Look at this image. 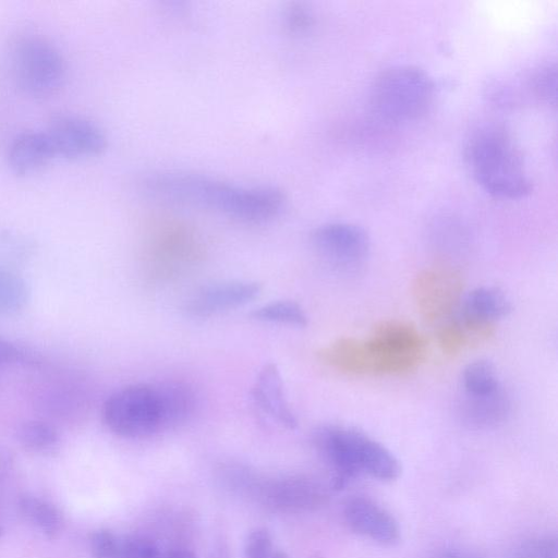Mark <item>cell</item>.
Segmentation results:
<instances>
[{
    "mask_svg": "<svg viewBox=\"0 0 558 558\" xmlns=\"http://www.w3.org/2000/svg\"><path fill=\"white\" fill-rule=\"evenodd\" d=\"M313 442L333 473L335 490L364 474L391 482L401 473L400 463L390 450L355 428L323 425L314 430Z\"/></svg>",
    "mask_w": 558,
    "mask_h": 558,
    "instance_id": "3",
    "label": "cell"
},
{
    "mask_svg": "<svg viewBox=\"0 0 558 558\" xmlns=\"http://www.w3.org/2000/svg\"><path fill=\"white\" fill-rule=\"evenodd\" d=\"M532 86L536 96L543 101L556 104V66L543 65L534 73Z\"/></svg>",
    "mask_w": 558,
    "mask_h": 558,
    "instance_id": "28",
    "label": "cell"
},
{
    "mask_svg": "<svg viewBox=\"0 0 558 558\" xmlns=\"http://www.w3.org/2000/svg\"><path fill=\"white\" fill-rule=\"evenodd\" d=\"M252 317L266 323L284 324L303 327L307 324V316L303 308L293 301H276L254 310Z\"/></svg>",
    "mask_w": 558,
    "mask_h": 558,
    "instance_id": "22",
    "label": "cell"
},
{
    "mask_svg": "<svg viewBox=\"0 0 558 558\" xmlns=\"http://www.w3.org/2000/svg\"><path fill=\"white\" fill-rule=\"evenodd\" d=\"M510 311L511 303L500 289L482 287L465 296L458 317L475 329L494 332V323Z\"/></svg>",
    "mask_w": 558,
    "mask_h": 558,
    "instance_id": "15",
    "label": "cell"
},
{
    "mask_svg": "<svg viewBox=\"0 0 558 558\" xmlns=\"http://www.w3.org/2000/svg\"><path fill=\"white\" fill-rule=\"evenodd\" d=\"M244 558H288V556L275 548L271 535L266 529L257 527L246 537Z\"/></svg>",
    "mask_w": 558,
    "mask_h": 558,
    "instance_id": "24",
    "label": "cell"
},
{
    "mask_svg": "<svg viewBox=\"0 0 558 558\" xmlns=\"http://www.w3.org/2000/svg\"><path fill=\"white\" fill-rule=\"evenodd\" d=\"M12 61L15 81L29 96H51L64 83L65 61L61 52L44 38H21L14 46Z\"/></svg>",
    "mask_w": 558,
    "mask_h": 558,
    "instance_id": "8",
    "label": "cell"
},
{
    "mask_svg": "<svg viewBox=\"0 0 558 558\" xmlns=\"http://www.w3.org/2000/svg\"><path fill=\"white\" fill-rule=\"evenodd\" d=\"M343 519L354 533L384 546L400 542V527L393 515L373 499L354 496L343 506Z\"/></svg>",
    "mask_w": 558,
    "mask_h": 558,
    "instance_id": "11",
    "label": "cell"
},
{
    "mask_svg": "<svg viewBox=\"0 0 558 558\" xmlns=\"http://www.w3.org/2000/svg\"><path fill=\"white\" fill-rule=\"evenodd\" d=\"M89 548L94 558H122L121 538L106 529L92 533Z\"/></svg>",
    "mask_w": 558,
    "mask_h": 558,
    "instance_id": "26",
    "label": "cell"
},
{
    "mask_svg": "<svg viewBox=\"0 0 558 558\" xmlns=\"http://www.w3.org/2000/svg\"><path fill=\"white\" fill-rule=\"evenodd\" d=\"M2 535H3V527H2V525L0 523V538L2 537Z\"/></svg>",
    "mask_w": 558,
    "mask_h": 558,
    "instance_id": "34",
    "label": "cell"
},
{
    "mask_svg": "<svg viewBox=\"0 0 558 558\" xmlns=\"http://www.w3.org/2000/svg\"><path fill=\"white\" fill-rule=\"evenodd\" d=\"M462 290L454 270H425L414 283L417 305L427 319H446L456 308Z\"/></svg>",
    "mask_w": 558,
    "mask_h": 558,
    "instance_id": "12",
    "label": "cell"
},
{
    "mask_svg": "<svg viewBox=\"0 0 558 558\" xmlns=\"http://www.w3.org/2000/svg\"><path fill=\"white\" fill-rule=\"evenodd\" d=\"M105 425L124 438H145L166 430L157 383L132 384L108 397L102 407Z\"/></svg>",
    "mask_w": 558,
    "mask_h": 558,
    "instance_id": "7",
    "label": "cell"
},
{
    "mask_svg": "<svg viewBox=\"0 0 558 558\" xmlns=\"http://www.w3.org/2000/svg\"><path fill=\"white\" fill-rule=\"evenodd\" d=\"M262 287L252 281H225L205 286L186 302L185 312L197 318L210 317L243 306L260 293Z\"/></svg>",
    "mask_w": 558,
    "mask_h": 558,
    "instance_id": "13",
    "label": "cell"
},
{
    "mask_svg": "<svg viewBox=\"0 0 558 558\" xmlns=\"http://www.w3.org/2000/svg\"><path fill=\"white\" fill-rule=\"evenodd\" d=\"M438 342L446 354H456L472 341L461 323L453 317L438 330Z\"/></svg>",
    "mask_w": 558,
    "mask_h": 558,
    "instance_id": "25",
    "label": "cell"
},
{
    "mask_svg": "<svg viewBox=\"0 0 558 558\" xmlns=\"http://www.w3.org/2000/svg\"><path fill=\"white\" fill-rule=\"evenodd\" d=\"M228 484L264 507L278 512H310L324 507L329 500L326 486L311 477L262 478L241 465L232 470Z\"/></svg>",
    "mask_w": 558,
    "mask_h": 558,
    "instance_id": "6",
    "label": "cell"
},
{
    "mask_svg": "<svg viewBox=\"0 0 558 558\" xmlns=\"http://www.w3.org/2000/svg\"><path fill=\"white\" fill-rule=\"evenodd\" d=\"M316 251L344 271H355L369 252V238L364 229L350 222H327L312 233Z\"/></svg>",
    "mask_w": 558,
    "mask_h": 558,
    "instance_id": "9",
    "label": "cell"
},
{
    "mask_svg": "<svg viewBox=\"0 0 558 558\" xmlns=\"http://www.w3.org/2000/svg\"><path fill=\"white\" fill-rule=\"evenodd\" d=\"M462 385L468 396L488 395L501 387L494 365L485 360L475 361L464 368Z\"/></svg>",
    "mask_w": 558,
    "mask_h": 558,
    "instance_id": "21",
    "label": "cell"
},
{
    "mask_svg": "<svg viewBox=\"0 0 558 558\" xmlns=\"http://www.w3.org/2000/svg\"><path fill=\"white\" fill-rule=\"evenodd\" d=\"M287 25L293 32H304L312 25V15L306 8L291 5L286 14Z\"/></svg>",
    "mask_w": 558,
    "mask_h": 558,
    "instance_id": "30",
    "label": "cell"
},
{
    "mask_svg": "<svg viewBox=\"0 0 558 558\" xmlns=\"http://www.w3.org/2000/svg\"><path fill=\"white\" fill-rule=\"evenodd\" d=\"M252 397L255 404L269 417L287 428L296 427L298 418L286 398L283 381L275 364H267L259 371L252 388Z\"/></svg>",
    "mask_w": 558,
    "mask_h": 558,
    "instance_id": "14",
    "label": "cell"
},
{
    "mask_svg": "<svg viewBox=\"0 0 558 558\" xmlns=\"http://www.w3.org/2000/svg\"><path fill=\"white\" fill-rule=\"evenodd\" d=\"M558 545L555 537L532 538L521 543L510 558H557Z\"/></svg>",
    "mask_w": 558,
    "mask_h": 558,
    "instance_id": "27",
    "label": "cell"
},
{
    "mask_svg": "<svg viewBox=\"0 0 558 558\" xmlns=\"http://www.w3.org/2000/svg\"><path fill=\"white\" fill-rule=\"evenodd\" d=\"M161 400L166 429L189 421L196 409V395L193 388L180 380L157 383Z\"/></svg>",
    "mask_w": 558,
    "mask_h": 558,
    "instance_id": "18",
    "label": "cell"
},
{
    "mask_svg": "<svg viewBox=\"0 0 558 558\" xmlns=\"http://www.w3.org/2000/svg\"><path fill=\"white\" fill-rule=\"evenodd\" d=\"M157 558H197L192 551L184 548L160 549Z\"/></svg>",
    "mask_w": 558,
    "mask_h": 558,
    "instance_id": "32",
    "label": "cell"
},
{
    "mask_svg": "<svg viewBox=\"0 0 558 558\" xmlns=\"http://www.w3.org/2000/svg\"><path fill=\"white\" fill-rule=\"evenodd\" d=\"M25 281L12 270L0 266V313L20 311L27 301Z\"/></svg>",
    "mask_w": 558,
    "mask_h": 558,
    "instance_id": "23",
    "label": "cell"
},
{
    "mask_svg": "<svg viewBox=\"0 0 558 558\" xmlns=\"http://www.w3.org/2000/svg\"><path fill=\"white\" fill-rule=\"evenodd\" d=\"M56 157L46 131H23L14 136L8 149L11 170L25 175L33 173Z\"/></svg>",
    "mask_w": 558,
    "mask_h": 558,
    "instance_id": "16",
    "label": "cell"
},
{
    "mask_svg": "<svg viewBox=\"0 0 558 558\" xmlns=\"http://www.w3.org/2000/svg\"><path fill=\"white\" fill-rule=\"evenodd\" d=\"M19 509L48 538L60 534L63 518L51 502L36 496L23 495L19 498Z\"/></svg>",
    "mask_w": 558,
    "mask_h": 558,
    "instance_id": "19",
    "label": "cell"
},
{
    "mask_svg": "<svg viewBox=\"0 0 558 558\" xmlns=\"http://www.w3.org/2000/svg\"><path fill=\"white\" fill-rule=\"evenodd\" d=\"M426 341L410 323L385 320L365 340L347 338L327 352L328 361L353 375H402L424 361Z\"/></svg>",
    "mask_w": 558,
    "mask_h": 558,
    "instance_id": "2",
    "label": "cell"
},
{
    "mask_svg": "<svg viewBox=\"0 0 558 558\" xmlns=\"http://www.w3.org/2000/svg\"><path fill=\"white\" fill-rule=\"evenodd\" d=\"M23 359L24 354L17 347L0 338V367Z\"/></svg>",
    "mask_w": 558,
    "mask_h": 558,
    "instance_id": "31",
    "label": "cell"
},
{
    "mask_svg": "<svg viewBox=\"0 0 558 558\" xmlns=\"http://www.w3.org/2000/svg\"><path fill=\"white\" fill-rule=\"evenodd\" d=\"M460 403L463 424L473 429H486L501 424L510 412V401L500 387L484 396H468Z\"/></svg>",
    "mask_w": 558,
    "mask_h": 558,
    "instance_id": "17",
    "label": "cell"
},
{
    "mask_svg": "<svg viewBox=\"0 0 558 558\" xmlns=\"http://www.w3.org/2000/svg\"><path fill=\"white\" fill-rule=\"evenodd\" d=\"M45 131L54 155L68 159L96 156L107 146L104 131L93 121L80 116H56Z\"/></svg>",
    "mask_w": 558,
    "mask_h": 558,
    "instance_id": "10",
    "label": "cell"
},
{
    "mask_svg": "<svg viewBox=\"0 0 558 558\" xmlns=\"http://www.w3.org/2000/svg\"><path fill=\"white\" fill-rule=\"evenodd\" d=\"M429 558H474L470 554L465 551H461L458 549H444L441 551L436 553Z\"/></svg>",
    "mask_w": 558,
    "mask_h": 558,
    "instance_id": "33",
    "label": "cell"
},
{
    "mask_svg": "<svg viewBox=\"0 0 558 558\" xmlns=\"http://www.w3.org/2000/svg\"><path fill=\"white\" fill-rule=\"evenodd\" d=\"M143 190L158 198L214 209L252 223L272 220L284 208V193L270 185L239 186L198 174L160 171L142 180Z\"/></svg>",
    "mask_w": 558,
    "mask_h": 558,
    "instance_id": "1",
    "label": "cell"
},
{
    "mask_svg": "<svg viewBox=\"0 0 558 558\" xmlns=\"http://www.w3.org/2000/svg\"><path fill=\"white\" fill-rule=\"evenodd\" d=\"M430 76L414 65H396L383 71L371 88V105L381 119L411 122L423 117L433 104Z\"/></svg>",
    "mask_w": 558,
    "mask_h": 558,
    "instance_id": "5",
    "label": "cell"
},
{
    "mask_svg": "<svg viewBox=\"0 0 558 558\" xmlns=\"http://www.w3.org/2000/svg\"><path fill=\"white\" fill-rule=\"evenodd\" d=\"M160 548L150 538L130 535L121 538L122 558H157Z\"/></svg>",
    "mask_w": 558,
    "mask_h": 558,
    "instance_id": "29",
    "label": "cell"
},
{
    "mask_svg": "<svg viewBox=\"0 0 558 558\" xmlns=\"http://www.w3.org/2000/svg\"><path fill=\"white\" fill-rule=\"evenodd\" d=\"M17 439L25 450L40 454L53 452L60 444L57 429L41 421H27L21 424L17 429Z\"/></svg>",
    "mask_w": 558,
    "mask_h": 558,
    "instance_id": "20",
    "label": "cell"
},
{
    "mask_svg": "<svg viewBox=\"0 0 558 558\" xmlns=\"http://www.w3.org/2000/svg\"><path fill=\"white\" fill-rule=\"evenodd\" d=\"M465 160L477 184L495 197L518 199L532 191L522 155L502 130L486 128L475 133L466 145Z\"/></svg>",
    "mask_w": 558,
    "mask_h": 558,
    "instance_id": "4",
    "label": "cell"
}]
</instances>
